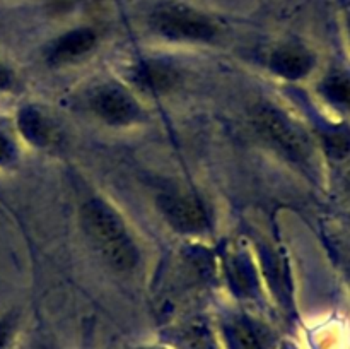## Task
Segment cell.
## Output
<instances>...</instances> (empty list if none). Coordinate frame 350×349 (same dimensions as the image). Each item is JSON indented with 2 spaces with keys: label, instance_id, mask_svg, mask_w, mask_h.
I'll list each match as a JSON object with an SVG mask.
<instances>
[{
  "label": "cell",
  "instance_id": "obj_15",
  "mask_svg": "<svg viewBox=\"0 0 350 349\" xmlns=\"http://www.w3.org/2000/svg\"><path fill=\"white\" fill-rule=\"evenodd\" d=\"M10 86V74L7 68H3L2 65H0V89H5Z\"/></svg>",
  "mask_w": 350,
  "mask_h": 349
},
{
  "label": "cell",
  "instance_id": "obj_14",
  "mask_svg": "<svg viewBox=\"0 0 350 349\" xmlns=\"http://www.w3.org/2000/svg\"><path fill=\"white\" fill-rule=\"evenodd\" d=\"M12 157V144L5 135L0 133V163H5Z\"/></svg>",
  "mask_w": 350,
  "mask_h": 349
},
{
  "label": "cell",
  "instance_id": "obj_12",
  "mask_svg": "<svg viewBox=\"0 0 350 349\" xmlns=\"http://www.w3.org/2000/svg\"><path fill=\"white\" fill-rule=\"evenodd\" d=\"M325 146L334 157H345L350 153V130L335 127L325 133Z\"/></svg>",
  "mask_w": 350,
  "mask_h": 349
},
{
  "label": "cell",
  "instance_id": "obj_10",
  "mask_svg": "<svg viewBox=\"0 0 350 349\" xmlns=\"http://www.w3.org/2000/svg\"><path fill=\"white\" fill-rule=\"evenodd\" d=\"M17 125H19L21 133L36 147H50L57 140V130L53 123L33 106L21 109L17 116Z\"/></svg>",
  "mask_w": 350,
  "mask_h": 349
},
{
  "label": "cell",
  "instance_id": "obj_11",
  "mask_svg": "<svg viewBox=\"0 0 350 349\" xmlns=\"http://www.w3.org/2000/svg\"><path fill=\"white\" fill-rule=\"evenodd\" d=\"M321 92L325 98L340 108L350 109V75L344 72L332 74L321 82Z\"/></svg>",
  "mask_w": 350,
  "mask_h": 349
},
{
  "label": "cell",
  "instance_id": "obj_6",
  "mask_svg": "<svg viewBox=\"0 0 350 349\" xmlns=\"http://www.w3.org/2000/svg\"><path fill=\"white\" fill-rule=\"evenodd\" d=\"M96 43H98V33L92 27H75L55 40L48 58L55 65L70 64L88 55L96 47Z\"/></svg>",
  "mask_w": 350,
  "mask_h": 349
},
{
  "label": "cell",
  "instance_id": "obj_5",
  "mask_svg": "<svg viewBox=\"0 0 350 349\" xmlns=\"http://www.w3.org/2000/svg\"><path fill=\"white\" fill-rule=\"evenodd\" d=\"M91 106L96 115L109 125H130L140 116V108L135 99L118 86H101L91 98Z\"/></svg>",
  "mask_w": 350,
  "mask_h": 349
},
{
  "label": "cell",
  "instance_id": "obj_3",
  "mask_svg": "<svg viewBox=\"0 0 350 349\" xmlns=\"http://www.w3.org/2000/svg\"><path fill=\"white\" fill-rule=\"evenodd\" d=\"M255 125L260 135L280 151L286 157L299 163H306L311 154V144L306 133L275 106H260L255 112Z\"/></svg>",
  "mask_w": 350,
  "mask_h": 349
},
{
  "label": "cell",
  "instance_id": "obj_13",
  "mask_svg": "<svg viewBox=\"0 0 350 349\" xmlns=\"http://www.w3.org/2000/svg\"><path fill=\"white\" fill-rule=\"evenodd\" d=\"M12 335V322L9 318L0 320V349H5Z\"/></svg>",
  "mask_w": 350,
  "mask_h": 349
},
{
  "label": "cell",
  "instance_id": "obj_9",
  "mask_svg": "<svg viewBox=\"0 0 350 349\" xmlns=\"http://www.w3.org/2000/svg\"><path fill=\"white\" fill-rule=\"evenodd\" d=\"M178 79L180 75L176 68L161 60L144 62L133 72V82L142 91L150 92V94H163V92L171 91L176 86Z\"/></svg>",
  "mask_w": 350,
  "mask_h": 349
},
{
  "label": "cell",
  "instance_id": "obj_17",
  "mask_svg": "<svg viewBox=\"0 0 350 349\" xmlns=\"http://www.w3.org/2000/svg\"><path fill=\"white\" fill-rule=\"evenodd\" d=\"M349 31H350V14H349Z\"/></svg>",
  "mask_w": 350,
  "mask_h": 349
},
{
  "label": "cell",
  "instance_id": "obj_4",
  "mask_svg": "<svg viewBox=\"0 0 350 349\" xmlns=\"http://www.w3.org/2000/svg\"><path fill=\"white\" fill-rule=\"evenodd\" d=\"M161 214L180 233H200L208 228V214L197 197L181 192H167L157 198Z\"/></svg>",
  "mask_w": 350,
  "mask_h": 349
},
{
  "label": "cell",
  "instance_id": "obj_7",
  "mask_svg": "<svg viewBox=\"0 0 350 349\" xmlns=\"http://www.w3.org/2000/svg\"><path fill=\"white\" fill-rule=\"evenodd\" d=\"M314 57L306 47L299 43H286L277 48L270 57V67L277 75L289 81H297L310 74Z\"/></svg>",
  "mask_w": 350,
  "mask_h": 349
},
{
  "label": "cell",
  "instance_id": "obj_1",
  "mask_svg": "<svg viewBox=\"0 0 350 349\" xmlns=\"http://www.w3.org/2000/svg\"><path fill=\"white\" fill-rule=\"evenodd\" d=\"M82 226L103 259L115 270L126 272L139 262V250L118 212L101 198H91L82 207Z\"/></svg>",
  "mask_w": 350,
  "mask_h": 349
},
{
  "label": "cell",
  "instance_id": "obj_8",
  "mask_svg": "<svg viewBox=\"0 0 350 349\" xmlns=\"http://www.w3.org/2000/svg\"><path fill=\"white\" fill-rule=\"evenodd\" d=\"M229 349H272V334L250 317H234L224 327Z\"/></svg>",
  "mask_w": 350,
  "mask_h": 349
},
{
  "label": "cell",
  "instance_id": "obj_2",
  "mask_svg": "<svg viewBox=\"0 0 350 349\" xmlns=\"http://www.w3.org/2000/svg\"><path fill=\"white\" fill-rule=\"evenodd\" d=\"M149 24L159 36L171 41H202L214 40L217 26L202 10L180 2L159 3L150 12Z\"/></svg>",
  "mask_w": 350,
  "mask_h": 349
},
{
  "label": "cell",
  "instance_id": "obj_16",
  "mask_svg": "<svg viewBox=\"0 0 350 349\" xmlns=\"http://www.w3.org/2000/svg\"><path fill=\"white\" fill-rule=\"evenodd\" d=\"M347 185H349V190H350V173H349V177H347Z\"/></svg>",
  "mask_w": 350,
  "mask_h": 349
}]
</instances>
